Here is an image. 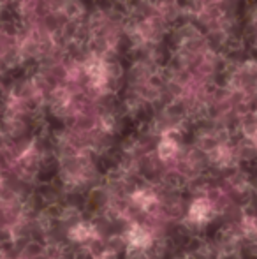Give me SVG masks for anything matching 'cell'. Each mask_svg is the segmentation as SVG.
I'll use <instances>...</instances> for the list:
<instances>
[{"instance_id": "cell-1", "label": "cell", "mask_w": 257, "mask_h": 259, "mask_svg": "<svg viewBox=\"0 0 257 259\" xmlns=\"http://www.w3.org/2000/svg\"><path fill=\"white\" fill-rule=\"evenodd\" d=\"M86 72L92 76L93 81H102L104 76H106V67H104L100 60H90L86 64Z\"/></svg>"}, {"instance_id": "cell-2", "label": "cell", "mask_w": 257, "mask_h": 259, "mask_svg": "<svg viewBox=\"0 0 257 259\" xmlns=\"http://www.w3.org/2000/svg\"><path fill=\"white\" fill-rule=\"evenodd\" d=\"M190 213H192V217L197 219V221L199 219H202L206 213H208V203L206 201H195L192 210H190Z\"/></svg>"}, {"instance_id": "cell-3", "label": "cell", "mask_w": 257, "mask_h": 259, "mask_svg": "<svg viewBox=\"0 0 257 259\" xmlns=\"http://www.w3.org/2000/svg\"><path fill=\"white\" fill-rule=\"evenodd\" d=\"M176 152V147L173 141H164V143L161 145V157H171L173 154Z\"/></svg>"}, {"instance_id": "cell-4", "label": "cell", "mask_w": 257, "mask_h": 259, "mask_svg": "<svg viewBox=\"0 0 257 259\" xmlns=\"http://www.w3.org/2000/svg\"><path fill=\"white\" fill-rule=\"evenodd\" d=\"M141 240H143V242H146V240H148V235H144L143 229H136V231H134V235H132V242L139 245Z\"/></svg>"}, {"instance_id": "cell-5", "label": "cell", "mask_w": 257, "mask_h": 259, "mask_svg": "<svg viewBox=\"0 0 257 259\" xmlns=\"http://www.w3.org/2000/svg\"><path fill=\"white\" fill-rule=\"evenodd\" d=\"M255 140H257V136H255Z\"/></svg>"}]
</instances>
